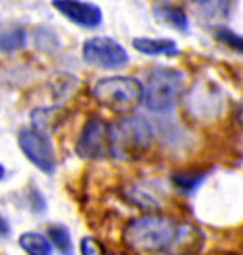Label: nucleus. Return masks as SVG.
<instances>
[{
	"label": "nucleus",
	"mask_w": 243,
	"mask_h": 255,
	"mask_svg": "<svg viewBox=\"0 0 243 255\" xmlns=\"http://www.w3.org/2000/svg\"><path fill=\"white\" fill-rule=\"evenodd\" d=\"M196 231L179 223L170 216L147 214L130 219L123 229V242L136 252L147 254H164L175 248L185 246L189 237H194Z\"/></svg>",
	"instance_id": "1"
},
{
	"label": "nucleus",
	"mask_w": 243,
	"mask_h": 255,
	"mask_svg": "<svg viewBox=\"0 0 243 255\" xmlns=\"http://www.w3.org/2000/svg\"><path fill=\"white\" fill-rule=\"evenodd\" d=\"M153 125L138 114H128L109 125V153L119 161H138L151 151Z\"/></svg>",
	"instance_id": "2"
},
{
	"label": "nucleus",
	"mask_w": 243,
	"mask_h": 255,
	"mask_svg": "<svg viewBox=\"0 0 243 255\" xmlns=\"http://www.w3.org/2000/svg\"><path fill=\"white\" fill-rule=\"evenodd\" d=\"M144 85V104L153 114H168L185 91V72L170 66H155Z\"/></svg>",
	"instance_id": "3"
},
{
	"label": "nucleus",
	"mask_w": 243,
	"mask_h": 255,
	"mask_svg": "<svg viewBox=\"0 0 243 255\" xmlns=\"http://www.w3.org/2000/svg\"><path fill=\"white\" fill-rule=\"evenodd\" d=\"M92 99L102 108L128 116L144 101V85L132 76H109L94 83Z\"/></svg>",
	"instance_id": "4"
},
{
	"label": "nucleus",
	"mask_w": 243,
	"mask_h": 255,
	"mask_svg": "<svg viewBox=\"0 0 243 255\" xmlns=\"http://www.w3.org/2000/svg\"><path fill=\"white\" fill-rule=\"evenodd\" d=\"M81 57L87 64L104 70H119L130 63V55L125 46L109 36L87 38L81 47Z\"/></svg>",
	"instance_id": "5"
},
{
	"label": "nucleus",
	"mask_w": 243,
	"mask_h": 255,
	"mask_svg": "<svg viewBox=\"0 0 243 255\" xmlns=\"http://www.w3.org/2000/svg\"><path fill=\"white\" fill-rule=\"evenodd\" d=\"M17 144L23 155L36 168L45 174H53L57 168V153L53 140L47 132H42L34 127H23L17 132Z\"/></svg>",
	"instance_id": "6"
},
{
	"label": "nucleus",
	"mask_w": 243,
	"mask_h": 255,
	"mask_svg": "<svg viewBox=\"0 0 243 255\" xmlns=\"http://www.w3.org/2000/svg\"><path fill=\"white\" fill-rule=\"evenodd\" d=\"M76 153L81 159L89 161H102L111 157L109 153V125L98 116H92L85 121L81 128L78 142H76Z\"/></svg>",
	"instance_id": "7"
},
{
	"label": "nucleus",
	"mask_w": 243,
	"mask_h": 255,
	"mask_svg": "<svg viewBox=\"0 0 243 255\" xmlns=\"http://www.w3.org/2000/svg\"><path fill=\"white\" fill-rule=\"evenodd\" d=\"M53 8L68 19L70 23L83 28H96L104 21V13L98 4L80 2V0H55Z\"/></svg>",
	"instance_id": "8"
},
{
	"label": "nucleus",
	"mask_w": 243,
	"mask_h": 255,
	"mask_svg": "<svg viewBox=\"0 0 243 255\" xmlns=\"http://www.w3.org/2000/svg\"><path fill=\"white\" fill-rule=\"evenodd\" d=\"M132 46L138 53L149 57H177L181 53L177 42L170 38H134Z\"/></svg>",
	"instance_id": "9"
},
{
	"label": "nucleus",
	"mask_w": 243,
	"mask_h": 255,
	"mask_svg": "<svg viewBox=\"0 0 243 255\" xmlns=\"http://www.w3.org/2000/svg\"><path fill=\"white\" fill-rule=\"evenodd\" d=\"M153 15L157 17L159 23L170 25V27H173L175 30H181V32H189L190 19L181 6H175L171 2H159L153 6Z\"/></svg>",
	"instance_id": "10"
},
{
	"label": "nucleus",
	"mask_w": 243,
	"mask_h": 255,
	"mask_svg": "<svg viewBox=\"0 0 243 255\" xmlns=\"http://www.w3.org/2000/svg\"><path fill=\"white\" fill-rule=\"evenodd\" d=\"M28 42V30L23 25H4L0 27V53L13 55L25 49Z\"/></svg>",
	"instance_id": "11"
},
{
	"label": "nucleus",
	"mask_w": 243,
	"mask_h": 255,
	"mask_svg": "<svg viewBox=\"0 0 243 255\" xmlns=\"http://www.w3.org/2000/svg\"><path fill=\"white\" fill-rule=\"evenodd\" d=\"M211 174L209 168H200V170H175L170 176L173 187L183 195H192L200 189V185L206 182L207 176Z\"/></svg>",
	"instance_id": "12"
},
{
	"label": "nucleus",
	"mask_w": 243,
	"mask_h": 255,
	"mask_svg": "<svg viewBox=\"0 0 243 255\" xmlns=\"http://www.w3.org/2000/svg\"><path fill=\"white\" fill-rule=\"evenodd\" d=\"M64 118H66V110H64L63 106H59V104L49 106V108H36V110H32V114H30L32 127L38 128V130H42V132H47V134H49V130L57 127Z\"/></svg>",
	"instance_id": "13"
},
{
	"label": "nucleus",
	"mask_w": 243,
	"mask_h": 255,
	"mask_svg": "<svg viewBox=\"0 0 243 255\" xmlns=\"http://www.w3.org/2000/svg\"><path fill=\"white\" fill-rule=\"evenodd\" d=\"M17 244L27 255H53V248L42 233L27 231L17 238Z\"/></svg>",
	"instance_id": "14"
},
{
	"label": "nucleus",
	"mask_w": 243,
	"mask_h": 255,
	"mask_svg": "<svg viewBox=\"0 0 243 255\" xmlns=\"http://www.w3.org/2000/svg\"><path fill=\"white\" fill-rule=\"evenodd\" d=\"M47 240L61 255H74V242L70 229L63 223H53L47 227Z\"/></svg>",
	"instance_id": "15"
},
{
	"label": "nucleus",
	"mask_w": 243,
	"mask_h": 255,
	"mask_svg": "<svg viewBox=\"0 0 243 255\" xmlns=\"http://www.w3.org/2000/svg\"><path fill=\"white\" fill-rule=\"evenodd\" d=\"M34 47L38 51H45V53H53L61 47V40H59V34L55 32L53 28L49 27H40L34 28Z\"/></svg>",
	"instance_id": "16"
},
{
	"label": "nucleus",
	"mask_w": 243,
	"mask_h": 255,
	"mask_svg": "<svg viewBox=\"0 0 243 255\" xmlns=\"http://www.w3.org/2000/svg\"><path fill=\"white\" fill-rule=\"evenodd\" d=\"M213 34H215V38L221 42V44H225V46H228L230 49H234V51H240V53H242L243 40L238 32L232 30V28L225 27V25H219V27H215Z\"/></svg>",
	"instance_id": "17"
},
{
	"label": "nucleus",
	"mask_w": 243,
	"mask_h": 255,
	"mask_svg": "<svg viewBox=\"0 0 243 255\" xmlns=\"http://www.w3.org/2000/svg\"><path fill=\"white\" fill-rule=\"evenodd\" d=\"M80 254L81 255H108L104 244L94 237H83L80 242Z\"/></svg>",
	"instance_id": "18"
},
{
	"label": "nucleus",
	"mask_w": 243,
	"mask_h": 255,
	"mask_svg": "<svg viewBox=\"0 0 243 255\" xmlns=\"http://www.w3.org/2000/svg\"><path fill=\"white\" fill-rule=\"evenodd\" d=\"M27 193H28V208L32 210L34 214H42V212H45L47 204H45V197L40 193V189L30 187Z\"/></svg>",
	"instance_id": "19"
},
{
	"label": "nucleus",
	"mask_w": 243,
	"mask_h": 255,
	"mask_svg": "<svg viewBox=\"0 0 243 255\" xmlns=\"http://www.w3.org/2000/svg\"><path fill=\"white\" fill-rule=\"evenodd\" d=\"M200 8L206 11L209 17H213L215 13H219V15H225L226 11H228V2H198Z\"/></svg>",
	"instance_id": "20"
},
{
	"label": "nucleus",
	"mask_w": 243,
	"mask_h": 255,
	"mask_svg": "<svg viewBox=\"0 0 243 255\" xmlns=\"http://www.w3.org/2000/svg\"><path fill=\"white\" fill-rule=\"evenodd\" d=\"M9 235V223L0 216V237H8Z\"/></svg>",
	"instance_id": "21"
},
{
	"label": "nucleus",
	"mask_w": 243,
	"mask_h": 255,
	"mask_svg": "<svg viewBox=\"0 0 243 255\" xmlns=\"http://www.w3.org/2000/svg\"><path fill=\"white\" fill-rule=\"evenodd\" d=\"M4 178H6V166L0 163V182H2Z\"/></svg>",
	"instance_id": "22"
}]
</instances>
